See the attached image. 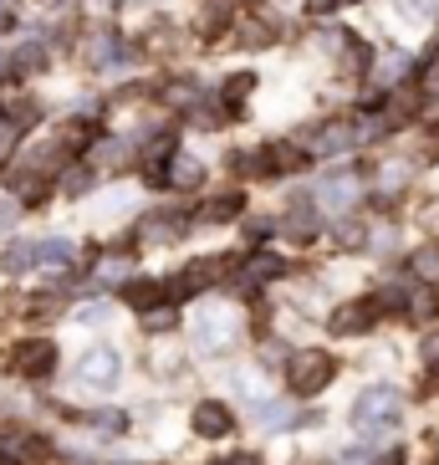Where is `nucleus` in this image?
I'll use <instances>...</instances> for the list:
<instances>
[{
  "label": "nucleus",
  "instance_id": "obj_1",
  "mask_svg": "<svg viewBox=\"0 0 439 465\" xmlns=\"http://www.w3.org/2000/svg\"><path fill=\"white\" fill-rule=\"evenodd\" d=\"M398 414H404V394H398L394 383H368V389L353 399V424L363 430V435H384V430H394Z\"/></svg>",
  "mask_w": 439,
  "mask_h": 465
},
{
  "label": "nucleus",
  "instance_id": "obj_2",
  "mask_svg": "<svg viewBox=\"0 0 439 465\" xmlns=\"http://www.w3.org/2000/svg\"><path fill=\"white\" fill-rule=\"evenodd\" d=\"M56 363H62V353H56V342L42 338V332H31V338H15L11 348H5V369H11L15 379H26V383L52 379Z\"/></svg>",
  "mask_w": 439,
  "mask_h": 465
},
{
  "label": "nucleus",
  "instance_id": "obj_3",
  "mask_svg": "<svg viewBox=\"0 0 439 465\" xmlns=\"http://www.w3.org/2000/svg\"><path fill=\"white\" fill-rule=\"evenodd\" d=\"M332 379H337V358L322 353V348H297V353L287 358V389L291 394L312 399V394H322Z\"/></svg>",
  "mask_w": 439,
  "mask_h": 465
},
{
  "label": "nucleus",
  "instance_id": "obj_4",
  "mask_svg": "<svg viewBox=\"0 0 439 465\" xmlns=\"http://www.w3.org/2000/svg\"><path fill=\"white\" fill-rule=\"evenodd\" d=\"M281 272H287L281 251H240V272H235V287H240V297H256V292H261L266 282H276Z\"/></svg>",
  "mask_w": 439,
  "mask_h": 465
},
{
  "label": "nucleus",
  "instance_id": "obj_5",
  "mask_svg": "<svg viewBox=\"0 0 439 465\" xmlns=\"http://www.w3.org/2000/svg\"><path fill=\"white\" fill-rule=\"evenodd\" d=\"M77 379L87 383V389H118V379H123V358H118V348H87L83 358H77Z\"/></svg>",
  "mask_w": 439,
  "mask_h": 465
},
{
  "label": "nucleus",
  "instance_id": "obj_6",
  "mask_svg": "<svg viewBox=\"0 0 439 465\" xmlns=\"http://www.w3.org/2000/svg\"><path fill=\"white\" fill-rule=\"evenodd\" d=\"M230 338H235V312H225V307H200V317H194L200 353H225Z\"/></svg>",
  "mask_w": 439,
  "mask_h": 465
},
{
  "label": "nucleus",
  "instance_id": "obj_7",
  "mask_svg": "<svg viewBox=\"0 0 439 465\" xmlns=\"http://www.w3.org/2000/svg\"><path fill=\"white\" fill-rule=\"evenodd\" d=\"M363 200V174H327L317 184V210L322 215H343Z\"/></svg>",
  "mask_w": 439,
  "mask_h": 465
},
{
  "label": "nucleus",
  "instance_id": "obj_8",
  "mask_svg": "<svg viewBox=\"0 0 439 465\" xmlns=\"http://www.w3.org/2000/svg\"><path fill=\"white\" fill-rule=\"evenodd\" d=\"M378 317L384 312H378V302L373 297H353V302H343V307L327 317V332H337V338H363Z\"/></svg>",
  "mask_w": 439,
  "mask_h": 465
},
{
  "label": "nucleus",
  "instance_id": "obj_9",
  "mask_svg": "<svg viewBox=\"0 0 439 465\" xmlns=\"http://www.w3.org/2000/svg\"><path fill=\"white\" fill-rule=\"evenodd\" d=\"M190 424H194L200 440H225L235 430V414H230V404H220V399H200L194 414H190Z\"/></svg>",
  "mask_w": 439,
  "mask_h": 465
},
{
  "label": "nucleus",
  "instance_id": "obj_10",
  "mask_svg": "<svg viewBox=\"0 0 439 465\" xmlns=\"http://www.w3.org/2000/svg\"><path fill=\"white\" fill-rule=\"evenodd\" d=\"M250 164H256V174H297L307 164V153L297 143H266V149L250 153Z\"/></svg>",
  "mask_w": 439,
  "mask_h": 465
},
{
  "label": "nucleus",
  "instance_id": "obj_11",
  "mask_svg": "<svg viewBox=\"0 0 439 465\" xmlns=\"http://www.w3.org/2000/svg\"><path fill=\"white\" fill-rule=\"evenodd\" d=\"M5 62H11V77H36V72H46L52 52H46V42H15L5 46Z\"/></svg>",
  "mask_w": 439,
  "mask_h": 465
},
{
  "label": "nucleus",
  "instance_id": "obj_12",
  "mask_svg": "<svg viewBox=\"0 0 439 465\" xmlns=\"http://www.w3.org/2000/svg\"><path fill=\"white\" fill-rule=\"evenodd\" d=\"M118 297L128 302V307H138V312H149V307H164L169 302V282H149V276H133V282H123V292ZM174 307V302H169Z\"/></svg>",
  "mask_w": 439,
  "mask_h": 465
},
{
  "label": "nucleus",
  "instance_id": "obj_13",
  "mask_svg": "<svg viewBox=\"0 0 439 465\" xmlns=\"http://www.w3.org/2000/svg\"><path fill=\"white\" fill-rule=\"evenodd\" d=\"M230 272H235V256H205V261H194L190 272H184V287L205 292V287H215V282H225Z\"/></svg>",
  "mask_w": 439,
  "mask_h": 465
},
{
  "label": "nucleus",
  "instance_id": "obj_14",
  "mask_svg": "<svg viewBox=\"0 0 439 465\" xmlns=\"http://www.w3.org/2000/svg\"><path fill=\"white\" fill-rule=\"evenodd\" d=\"M36 266L67 272V266H77V246H72L67 235H46V241H36Z\"/></svg>",
  "mask_w": 439,
  "mask_h": 465
},
{
  "label": "nucleus",
  "instance_id": "obj_15",
  "mask_svg": "<svg viewBox=\"0 0 439 465\" xmlns=\"http://www.w3.org/2000/svg\"><path fill=\"white\" fill-rule=\"evenodd\" d=\"M317 231H322V210H307V205H297L291 210L287 220H281V235H287V241H317Z\"/></svg>",
  "mask_w": 439,
  "mask_h": 465
},
{
  "label": "nucleus",
  "instance_id": "obj_16",
  "mask_svg": "<svg viewBox=\"0 0 439 465\" xmlns=\"http://www.w3.org/2000/svg\"><path fill=\"white\" fill-rule=\"evenodd\" d=\"M56 184H62V194H67V200H83V194L97 190V169L93 164H67L62 174H56Z\"/></svg>",
  "mask_w": 439,
  "mask_h": 465
},
{
  "label": "nucleus",
  "instance_id": "obj_17",
  "mask_svg": "<svg viewBox=\"0 0 439 465\" xmlns=\"http://www.w3.org/2000/svg\"><path fill=\"white\" fill-rule=\"evenodd\" d=\"M0 266H5L11 276L36 272V241H11V246H5V256H0Z\"/></svg>",
  "mask_w": 439,
  "mask_h": 465
},
{
  "label": "nucleus",
  "instance_id": "obj_18",
  "mask_svg": "<svg viewBox=\"0 0 439 465\" xmlns=\"http://www.w3.org/2000/svg\"><path fill=\"white\" fill-rule=\"evenodd\" d=\"M235 215H246V194L240 190H225V194H215L205 205V220L210 225H220V220H235Z\"/></svg>",
  "mask_w": 439,
  "mask_h": 465
},
{
  "label": "nucleus",
  "instance_id": "obj_19",
  "mask_svg": "<svg viewBox=\"0 0 439 465\" xmlns=\"http://www.w3.org/2000/svg\"><path fill=\"white\" fill-rule=\"evenodd\" d=\"M87 430H93V435H123L128 414L123 410H93V414H87Z\"/></svg>",
  "mask_w": 439,
  "mask_h": 465
},
{
  "label": "nucleus",
  "instance_id": "obj_20",
  "mask_svg": "<svg viewBox=\"0 0 439 465\" xmlns=\"http://www.w3.org/2000/svg\"><path fill=\"white\" fill-rule=\"evenodd\" d=\"M220 93H225V103H230V108H240V103H246V97L256 93V72H230Z\"/></svg>",
  "mask_w": 439,
  "mask_h": 465
},
{
  "label": "nucleus",
  "instance_id": "obj_21",
  "mask_svg": "<svg viewBox=\"0 0 439 465\" xmlns=\"http://www.w3.org/2000/svg\"><path fill=\"white\" fill-rule=\"evenodd\" d=\"M169 184L174 190H194V184H205V169L194 164V159H174L169 164Z\"/></svg>",
  "mask_w": 439,
  "mask_h": 465
},
{
  "label": "nucleus",
  "instance_id": "obj_22",
  "mask_svg": "<svg viewBox=\"0 0 439 465\" xmlns=\"http://www.w3.org/2000/svg\"><path fill=\"white\" fill-rule=\"evenodd\" d=\"M353 138H357V128H347V124H327L322 134H317V149H322V153H337V149H347Z\"/></svg>",
  "mask_w": 439,
  "mask_h": 465
},
{
  "label": "nucleus",
  "instance_id": "obj_23",
  "mask_svg": "<svg viewBox=\"0 0 439 465\" xmlns=\"http://www.w3.org/2000/svg\"><path fill=\"white\" fill-rule=\"evenodd\" d=\"M235 31H240V42H250V46H256V52H266V46L276 42V31L266 26V21H240V26H235Z\"/></svg>",
  "mask_w": 439,
  "mask_h": 465
},
{
  "label": "nucleus",
  "instance_id": "obj_24",
  "mask_svg": "<svg viewBox=\"0 0 439 465\" xmlns=\"http://www.w3.org/2000/svg\"><path fill=\"white\" fill-rule=\"evenodd\" d=\"M174 322H179V312L169 307V302H164V307H149V312H143V332H153V338H159V332H169Z\"/></svg>",
  "mask_w": 439,
  "mask_h": 465
},
{
  "label": "nucleus",
  "instance_id": "obj_25",
  "mask_svg": "<svg viewBox=\"0 0 439 465\" xmlns=\"http://www.w3.org/2000/svg\"><path fill=\"white\" fill-rule=\"evenodd\" d=\"M225 26H230V5H225V0H210V11H205V21H200V31H205V36H220Z\"/></svg>",
  "mask_w": 439,
  "mask_h": 465
},
{
  "label": "nucleus",
  "instance_id": "obj_26",
  "mask_svg": "<svg viewBox=\"0 0 439 465\" xmlns=\"http://www.w3.org/2000/svg\"><path fill=\"white\" fill-rule=\"evenodd\" d=\"M164 97L174 103V108H194V103H200V93H194V83H174Z\"/></svg>",
  "mask_w": 439,
  "mask_h": 465
},
{
  "label": "nucleus",
  "instance_id": "obj_27",
  "mask_svg": "<svg viewBox=\"0 0 439 465\" xmlns=\"http://www.w3.org/2000/svg\"><path fill=\"white\" fill-rule=\"evenodd\" d=\"M343 67H347V72H368V67H373V46H368V42H363V46L353 42V52H347Z\"/></svg>",
  "mask_w": 439,
  "mask_h": 465
},
{
  "label": "nucleus",
  "instance_id": "obj_28",
  "mask_svg": "<svg viewBox=\"0 0 439 465\" xmlns=\"http://www.w3.org/2000/svg\"><path fill=\"white\" fill-rule=\"evenodd\" d=\"M143 184L149 190H169V164H143Z\"/></svg>",
  "mask_w": 439,
  "mask_h": 465
},
{
  "label": "nucleus",
  "instance_id": "obj_29",
  "mask_svg": "<svg viewBox=\"0 0 439 465\" xmlns=\"http://www.w3.org/2000/svg\"><path fill=\"white\" fill-rule=\"evenodd\" d=\"M398 15L404 21H429V0H398Z\"/></svg>",
  "mask_w": 439,
  "mask_h": 465
},
{
  "label": "nucleus",
  "instance_id": "obj_30",
  "mask_svg": "<svg viewBox=\"0 0 439 465\" xmlns=\"http://www.w3.org/2000/svg\"><path fill=\"white\" fill-rule=\"evenodd\" d=\"M414 272H419V276H439V251H419V256H414Z\"/></svg>",
  "mask_w": 439,
  "mask_h": 465
},
{
  "label": "nucleus",
  "instance_id": "obj_31",
  "mask_svg": "<svg viewBox=\"0 0 439 465\" xmlns=\"http://www.w3.org/2000/svg\"><path fill=\"white\" fill-rule=\"evenodd\" d=\"M15 220H21V200H0V235L11 231Z\"/></svg>",
  "mask_w": 439,
  "mask_h": 465
},
{
  "label": "nucleus",
  "instance_id": "obj_32",
  "mask_svg": "<svg viewBox=\"0 0 439 465\" xmlns=\"http://www.w3.org/2000/svg\"><path fill=\"white\" fill-rule=\"evenodd\" d=\"M240 220H246V215H240ZM246 235H250V241H261V235H271V220H256V215H250V220H246Z\"/></svg>",
  "mask_w": 439,
  "mask_h": 465
},
{
  "label": "nucleus",
  "instance_id": "obj_33",
  "mask_svg": "<svg viewBox=\"0 0 439 465\" xmlns=\"http://www.w3.org/2000/svg\"><path fill=\"white\" fill-rule=\"evenodd\" d=\"M307 11H312V15H332V11H343V0H307Z\"/></svg>",
  "mask_w": 439,
  "mask_h": 465
},
{
  "label": "nucleus",
  "instance_id": "obj_34",
  "mask_svg": "<svg viewBox=\"0 0 439 465\" xmlns=\"http://www.w3.org/2000/svg\"><path fill=\"white\" fill-rule=\"evenodd\" d=\"M419 353H424V363H439V332H429V338L419 342Z\"/></svg>",
  "mask_w": 439,
  "mask_h": 465
},
{
  "label": "nucleus",
  "instance_id": "obj_35",
  "mask_svg": "<svg viewBox=\"0 0 439 465\" xmlns=\"http://www.w3.org/2000/svg\"><path fill=\"white\" fill-rule=\"evenodd\" d=\"M215 465H261V455H256V450H240V455H225V460H215Z\"/></svg>",
  "mask_w": 439,
  "mask_h": 465
},
{
  "label": "nucleus",
  "instance_id": "obj_36",
  "mask_svg": "<svg viewBox=\"0 0 439 465\" xmlns=\"http://www.w3.org/2000/svg\"><path fill=\"white\" fill-rule=\"evenodd\" d=\"M368 465H404V450H398V445H394V450H384V455H378V460H368Z\"/></svg>",
  "mask_w": 439,
  "mask_h": 465
},
{
  "label": "nucleus",
  "instance_id": "obj_37",
  "mask_svg": "<svg viewBox=\"0 0 439 465\" xmlns=\"http://www.w3.org/2000/svg\"><path fill=\"white\" fill-rule=\"evenodd\" d=\"M424 93H434V97H439V67H434V72H429V77H424Z\"/></svg>",
  "mask_w": 439,
  "mask_h": 465
},
{
  "label": "nucleus",
  "instance_id": "obj_38",
  "mask_svg": "<svg viewBox=\"0 0 439 465\" xmlns=\"http://www.w3.org/2000/svg\"><path fill=\"white\" fill-rule=\"evenodd\" d=\"M429 445H434V450H439V430H434V435H429Z\"/></svg>",
  "mask_w": 439,
  "mask_h": 465
},
{
  "label": "nucleus",
  "instance_id": "obj_39",
  "mask_svg": "<svg viewBox=\"0 0 439 465\" xmlns=\"http://www.w3.org/2000/svg\"><path fill=\"white\" fill-rule=\"evenodd\" d=\"M123 465H138V460H123Z\"/></svg>",
  "mask_w": 439,
  "mask_h": 465
}]
</instances>
